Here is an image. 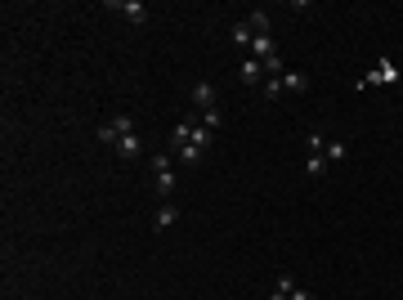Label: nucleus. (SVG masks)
Instances as JSON below:
<instances>
[{
    "label": "nucleus",
    "instance_id": "16",
    "mask_svg": "<svg viewBox=\"0 0 403 300\" xmlns=\"http://www.w3.org/2000/svg\"><path fill=\"white\" fill-rule=\"evenodd\" d=\"M220 121H224V112H220V108L201 112V126H207V130H220Z\"/></svg>",
    "mask_w": 403,
    "mask_h": 300
},
{
    "label": "nucleus",
    "instance_id": "8",
    "mask_svg": "<svg viewBox=\"0 0 403 300\" xmlns=\"http://www.w3.org/2000/svg\"><path fill=\"white\" fill-rule=\"evenodd\" d=\"M242 81H247V86H264V63L260 59H247L242 63Z\"/></svg>",
    "mask_w": 403,
    "mask_h": 300
},
{
    "label": "nucleus",
    "instance_id": "11",
    "mask_svg": "<svg viewBox=\"0 0 403 300\" xmlns=\"http://www.w3.org/2000/svg\"><path fill=\"white\" fill-rule=\"evenodd\" d=\"M251 41H256V31H251V23L242 19L238 27H233V45H247V49H251Z\"/></svg>",
    "mask_w": 403,
    "mask_h": 300
},
{
    "label": "nucleus",
    "instance_id": "15",
    "mask_svg": "<svg viewBox=\"0 0 403 300\" xmlns=\"http://www.w3.org/2000/svg\"><path fill=\"white\" fill-rule=\"evenodd\" d=\"M345 153H349L345 139H332V144H327V161H345Z\"/></svg>",
    "mask_w": 403,
    "mask_h": 300
},
{
    "label": "nucleus",
    "instance_id": "6",
    "mask_svg": "<svg viewBox=\"0 0 403 300\" xmlns=\"http://www.w3.org/2000/svg\"><path fill=\"white\" fill-rule=\"evenodd\" d=\"M282 90L287 94H309V72H282Z\"/></svg>",
    "mask_w": 403,
    "mask_h": 300
},
{
    "label": "nucleus",
    "instance_id": "1",
    "mask_svg": "<svg viewBox=\"0 0 403 300\" xmlns=\"http://www.w3.org/2000/svg\"><path fill=\"white\" fill-rule=\"evenodd\" d=\"M175 153H157L153 157V175H157V193L171 202V193H175V161H171Z\"/></svg>",
    "mask_w": 403,
    "mask_h": 300
},
{
    "label": "nucleus",
    "instance_id": "3",
    "mask_svg": "<svg viewBox=\"0 0 403 300\" xmlns=\"http://www.w3.org/2000/svg\"><path fill=\"white\" fill-rule=\"evenodd\" d=\"M381 81H399V68H394L390 59H381V63H377V68L367 72V76H359V81H354V90H367V86H381Z\"/></svg>",
    "mask_w": 403,
    "mask_h": 300
},
{
    "label": "nucleus",
    "instance_id": "7",
    "mask_svg": "<svg viewBox=\"0 0 403 300\" xmlns=\"http://www.w3.org/2000/svg\"><path fill=\"white\" fill-rule=\"evenodd\" d=\"M247 23H251V31H256V36H274V23H269V14H264V9H251V14H247Z\"/></svg>",
    "mask_w": 403,
    "mask_h": 300
},
{
    "label": "nucleus",
    "instance_id": "14",
    "mask_svg": "<svg viewBox=\"0 0 403 300\" xmlns=\"http://www.w3.org/2000/svg\"><path fill=\"white\" fill-rule=\"evenodd\" d=\"M305 171H309V179H318V175L327 171V157H314V153H309V157H305Z\"/></svg>",
    "mask_w": 403,
    "mask_h": 300
},
{
    "label": "nucleus",
    "instance_id": "17",
    "mask_svg": "<svg viewBox=\"0 0 403 300\" xmlns=\"http://www.w3.org/2000/svg\"><path fill=\"white\" fill-rule=\"evenodd\" d=\"M292 300H318V296H314V291H305V287H296V291H292Z\"/></svg>",
    "mask_w": 403,
    "mask_h": 300
},
{
    "label": "nucleus",
    "instance_id": "10",
    "mask_svg": "<svg viewBox=\"0 0 403 300\" xmlns=\"http://www.w3.org/2000/svg\"><path fill=\"white\" fill-rule=\"evenodd\" d=\"M175 220H179V206H175V202H161V211H157V229L166 233V229H171Z\"/></svg>",
    "mask_w": 403,
    "mask_h": 300
},
{
    "label": "nucleus",
    "instance_id": "2",
    "mask_svg": "<svg viewBox=\"0 0 403 300\" xmlns=\"http://www.w3.org/2000/svg\"><path fill=\"white\" fill-rule=\"evenodd\" d=\"M126 135H134V116H112V121L99 126V139H104V144H116Z\"/></svg>",
    "mask_w": 403,
    "mask_h": 300
},
{
    "label": "nucleus",
    "instance_id": "9",
    "mask_svg": "<svg viewBox=\"0 0 403 300\" xmlns=\"http://www.w3.org/2000/svg\"><path fill=\"white\" fill-rule=\"evenodd\" d=\"M116 148H121V157H144V139H139V130L126 139H116Z\"/></svg>",
    "mask_w": 403,
    "mask_h": 300
},
{
    "label": "nucleus",
    "instance_id": "13",
    "mask_svg": "<svg viewBox=\"0 0 403 300\" xmlns=\"http://www.w3.org/2000/svg\"><path fill=\"white\" fill-rule=\"evenodd\" d=\"M260 94H264V99H278V94H282V76H264Z\"/></svg>",
    "mask_w": 403,
    "mask_h": 300
},
{
    "label": "nucleus",
    "instance_id": "5",
    "mask_svg": "<svg viewBox=\"0 0 403 300\" xmlns=\"http://www.w3.org/2000/svg\"><path fill=\"white\" fill-rule=\"evenodd\" d=\"M193 104H197L201 112L220 108V104H215V86H211V81H197V86H193Z\"/></svg>",
    "mask_w": 403,
    "mask_h": 300
},
{
    "label": "nucleus",
    "instance_id": "12",
    "mask_svg": "<svg viewBox=\"0 0 403 300\" xmlns=\"http://www.w3.org/2000/svg\"><path fill=\"white\" fill-rule=\"evenodd\" d=\"M292 291H296L292 274H282V278H278V287H274V296H269V300H292Z\"/></svg>",
    "mask_w": 403,
    "mask_h": 300
},
{
    "label": "nucleus",
    "instance_id": "4",
    "mask_svg": "<svg viewBox=\"0 0 403 300\" xmlns=\"http://www.w3.org/2000/svg\"><path fill=\"white\" fill-rule=\"evenodd\" d=\"M108 9H112V14H121L126 23H144V19H148V9L139 5V0H108Z\"/></svg>",
    "mask_w": 403,
    "mask_h": 300
}]
</instances>
